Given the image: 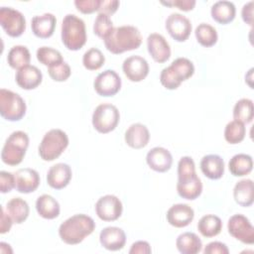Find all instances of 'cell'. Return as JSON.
Instances as JSON below:
<instances>
[{
    "instance_id": "cell-1",
    "label": "cell",
    "mask_w": 254,
    "mask_h": 254,
    "mask_svg": "<svg viewBox=\"0 0 254 254\" xmlns=\"http://www.w3.org/2000/svg\"><path fill=\"white\" fill-rule=\"evenodd\" d=\"M105 48L114 55L138 49L142 44L140 31L130 25L115 27L103 39Z\"/></svg>"
},
{
    "instance_id": "cell-2",
    "label": "cell",
    "mask_w": 254,
    "mask_h": 254,
    "mask_svg": "<svg viewBox=\"0 0 254 254\" xmlns=\"http://www.w3.org/2000/svg\"><path fill=\"white\" fill-rule=\"evenodd\" d=\"M95 229L94 220L83 213L74 214L64 220L59 227L62 241L68 245H75L83 241Z\"/></svg>"
},
{
    "instance_id": "cell-3",
    "label": "cell",
    "mask_w": 254,
    "mask_h": 254,
    "mask_svg": "<svg viewBox=\"0 0 254 254\" xmlns=\"http://www.w3.org/2000/svg\"><path fill=\"white\" fill-rule=\"evenodd\" d=\"M62 42L69 51H78L86 43V29L82 19L74 14L64 16L62 23Z\"/></svg>"
},
{
    "instance_id": "cell-4",
    "label": "cell",
    "mask_w": 254,
    "mask_h": 254,
    "mask_svg": "<svg viewBox=\"0 0 254 254\" xmlns=\"http://www.w3.org/2000/svg\"><path fill=\"white\" fill-rule=\"evenodd\" d=\"M29 146V136L24 131H14L7 138L1 152L3 163L9 166L19 165Z\"/></svg>"
},
{
    "instance_id": "cell-5",
    "label": "cell",
    "mask_w": 254,
    "mask_h": 254,
    "mask_svg": "<svg viewBox=\"0 0 254 254\" xmlns=\"http://www.w3.org/2000/svg\"><path fill=\"white\" fill-rule=\"evenodd\" d=\"M67 146L66 133L61 129H51L44 135L39 145V155L44 161H54L63 154Z\"/></svg>"
},
{
    "instance_id": "cell-6",
    "label": "cell",
    "mask_w": 254,
    "mask_h": 254,
    "mask_svg": "<svg viewBox=\"0 0 254 254\" xmlns=\"http://www.w3.org/2000/svg\"><path fill=\"white\" fill-rule=\"evenodd\" d=\"M27 106L24 99L12 90L0 89V114L8 121H19L26 114Z\"/></svg>"
},
{
    "instance_id": "cell-7",
    "label": "cell",
    "mask_w": 254,
    "mask_h": 254,
    "mask_svg": "<svg viewBox=\"0 0 254 254\" xmlns=\"http://www.w3.org/2000/svg\"><path fill=\"white\" fill-rule=\"evenodd\" d=\"M120 120L118 108L110 103L99 104L92 114V125L94 129L102 134L113 131Z\"/></svg>"
},
{
    "instance_id": "cell-8",
    "label": "cell",
    "mask_w": 254,
    "mask_h": 254,
    "mask_svg": "<svg viewBox=\"0 0 254 254\" xmlns=\"http://www.w3.org/2000/svg\"><path fill=\"white\" fill-rule=\"evenodd\" d=\"M0 25L8 36L17 38L26 30V19L24 15L16 9L11 7H1Z\"/></svg>"
},
{
    "instance_id": "cell-9",
    "label": "cell",
    "mask_w": 254,
    "mask_h": 254,
    "mask_svg": "<svg viewBox=\"0 0 254 254\" xmlns=\"http://www.w3.org/2000/svg\"><path fill=\"white\" fill-rule=\"evenodd\" d=\"M229 234L244 244L254 243V228L249 219L243 214H234L228 219Z\"/></svg>"
},
{
    "instance_id": "cell-10",
    "label": "cell",
    "mask_w": 254,
    "mask_h": 254,
    "mask_svg": "<svg viewBox=\"0 0 254 254\" xmlns=\"http://www.w3.org/2000/svg\"><path fill=\"white\" fill-rule=\"evenodd\" d=\"M121 78L113 69L100 72L93 81V87L100 96L108 97L115 95L121 88Z\"/></svg>"
},
{
    "instance_id": "cell-11",
    "label": "cell",
    "mask_w": 254,
    "mask_h": 254,
    "mask_svg": "<svg viewBox=\"0 0 254 254\" xmlns=\"http://www.w3.org/2000/svg\"><path fill=\"white\" fill-rule=\"evenodd\" d=\"M123 211L121 200L113 194L101 196L95 203V212L103 221H114L118 219Z\"/></svg>"
},
{
    "instance_id": "cell-12",
    "label": "cell",
    "mask_w": 254,
    "mask_h": 254,
    "mask_svg": "<svg viewBox=\"0 0 254 254\" xmlns=\"http://www.w3.org/2000/svg\"><path fill=\"white\" fill-rule=\"evenodd\" d=\"M169 35L177 42H185L190 35L191 23L180 13H172L168 16L165 24Z\"/></svg>"
},
{
    "instance_id": "cell-13",
    "label": "cell",
    "mask_w": 254,
    "mask_h": 254,
    "mask_svg": "<svg viewBox=\"0 0 254 254\" xmlns=\"http://www.w3.org/2000/svg\"><path fill=\"white\" fill-rule=\"evenodd\" d=\"M122 69L126 77L133 82H139L149 73L148 62L140 56H131L124 60Z\"/></svg>"
},
{
    "instance_id": "cell-14",
    "label": "cell",
    "mask_w": 254,
    "mask_h": 254,
    "mask_svg": "<svg viewBox=\"0 0 254 254\" xmlns=\"http://www.w3.org/2000/svg\"><path fill=\"white\" fill-rule=\"evenodd\" d=\"M147 49L152 59L159 64L167 62L171 57L170 45L161 34L152 33L148 36Z\"/></svg>"
},
{
    "instance_id": "cell-15",
    "label": "cell",
    "mask_w": 254,
    "mask_h": 254,
    "mask_svg": "<svg viewBox=\"0 0 254 254\" xmlns=\"http://www.w3.org/2000/svg\"><path fill=\"white\" fill-rule=\"evenodd\" d=\"M15 189L21 193H30L35 191L40 185V176L34 169H19L14 173Z\"/></svg>"
},
{
    "instance_id": "cell-16",
    "label": "cell",
    "mask_w": 254,
    "mask_h": 254,
    "mask_svg": "<svg viewBox=\"0 0 254 254\" xmlns=\"http://www.w3.org/2000/svg\"><path fill=\"white\" fill-rule=\"evenodd\" d=\"M166 217L169 224L177 228H182L188 226L193 220L194 211L186 203H177L168 209Z\"/></svg>"
},
{
    "instance_id": "cell-17",
    "label": "cell",
    "mask_w": 254,
    "mask_h": 254,
    "mask_svg": "<svg viewBox=\"0 0 254 254\" xmlns=\"http://www.w3.org/2000/svg\"><path fill=\"white\" fill-rule=\"evenodd\" d=\"M146 162L153 171L165 173L171 169L173 157L167 149L163 147H154L147 153Z\"/></svg>"
},
{
    "instance_id": "cell-18",
    "label": "cell",
    "mask_w": 254,
    "mask_h": 254,
    "mask_svg": "<svg viewBox=\"0 0 254 254\" xmlns=\"http://www.w3.org/2000/svg\"><path fill=\"white\" fill-rule=\"evenodd\" d=\"M100 244L107 250L117 251L122 249L126 243V234L122 228L107 226L99 234Z\"/></svg>"
},
{
    "instance_id": "cell-19",
    "label": "cell",
    "mask_w": 254,
    "mask_h": 254,
    "mask_svg": "<svg viewBox=\"0 0 254 254\" xmlns=\"http://www.w3.org/2000/svg\"><path fill=\"white\" fill-rule=\"evenodd\" d=\"M71 176V169L67 164L58 163L49 169L47 183L55 190H62L69 184Z\"/></svg>"
},
{
    "instance_id": "cell-20",
    "label": "cell",
    "mask_w": 254,
    "mask_h": 254,
    "mask_svg": "<svg viewBox=\"0 0 254 254\" xmlns=\"http://www.w3.org/2000/svg\"><path fill=\"white\" fill-rule=\"evenodd\" d=\"M15 80L21 88L30 90L38 87L41 84L43 74L37 66L28 64L17 70Z\"/></svg>"
},
{
    "instance_id": "cell-21",
    "label": "cell",
    "mask_w": 254,
    "mask_h": 254,
    "mask_svg": "<svg viewBox=\"0 0 254 254\" xmlns=\"http://www.w3.org/2000/svg\"><path fill=\"white\" fill-rule=\"evenodd\" d=\"M57 19L52 13H44L43 15H37L32 18L31 28L34 35L41 39L50 38L56 28Z\"/></svg>"
},
{
    "instance_id": "cell-22",
    "label": "cell",
    "mask_w": 254,
    "mask_h": 254,
    "mask_svg": "<svg viewBox=\"0 0 254 254\" xmlns=\"http://www.w3.org/2000/svg\"><path fill=\"white\" fill-rule=\"evenodd\" d=\"M124 139L129 147L133 149H142L149 143L150 132L144 124L134 123L126 130Z\"/></svg>"
},
{
    "instance_id": "cell-23",
    "label": "cell",
    "mask_w": 254,
    "mask_h": 254,
    "mask_svg": "<svg viewBox=\"0 0 254 254\" xmlns=\"http://www.w3.org/2000/svg\"><path fill=\"white\" fill-rule=\"evenodd\" d=\"M200 170L206 178L218 180L224 174V161L220 156L215 154L205 155L200 161Z\"/></svg>"
},
{
    "instance_id": "cell-24",
    "label": "cell",
    "mask_w": 254,
    "mask_h": 254,
    "mask_svg": "<svg viewBox=\"0 0 254 254\" xmlns=\"http://www.w3.org/2000/svg\"><path fill=\"white\" fill-rule=\"evenodd\" d=\"M177 191L181 197L193 200L200 195L202 191V183L196 175L186 180H178Z\"/></svg>"
},
{
    "instance_id": "cell-25",
    "label": "cell",
    "mask_w": 254,
    "mask_h": 254,
    "mask_svg": "<svg viewBox=\"0 0 254 254\" xmlns=\"http://www.w3.org/2000/svg\"><path fill=\"white\" fill-rule=\"evenodd\" d=\"M233 197L236 203L240 206L248 207L252 205L254 200L253 181L250 179H244L237 182L233 189Z\"/></svg>"
},
{
    "instance_id": "cell-26",
    "label": "cell",
    "mask_w": 254,
    "mask_h": 254,
    "mask_svg": "<svg viewBox=\"0 0 254 254\" xmlns=\"http://www.w3.org/2000/svg\"><path fill=\"white\" fill-rule=\"evenodd\" d=\"M210 14L215 22L222 25H226L234 20L236 8L234 4L230 1H217L211 6Z\"/></svg>"
},
{
    "instance_id": "cell-27",
    "label": "cell",
    "mask_w": 254,
    "mask_h": 254,
    "mask_svg": "<svg viewBox=\"0 0 254 254\" xmlns=\"http://www.w3.org/2000/svg\"><path fill=\"white\" fill-rule=\"evenodd\" d=\"M36 209L40 216L45 219H54L60 215L59 201L50 194H42L36 200Z\"/></svg>"
},
{
    "instance_id": "cell-28",
    "label": "cell",
    "mask_w": 254,
    "mask_h": 254,
    "mask_svg": "<svg viewBox=\"0 0 254 254\" xmlns=\"http://www.w3.org/2000/svg\"><path fill=\"white\" fill-rule=\"evenodd\" d=\"M176 246L182 254H196L201 251L202 242L193 232H184L176 240Z\"/></svg>"
},
{
    "instance_id": "cell-29",
    "label": "cell",
    "mask_w": 254,
    "mask_h": 254,
    "mask_svg": "<svg viewBox=\"0 0 254 254\" xmlns=\"http://www.w3.org/2000/svg\"><path fill=\"white\" fill-rule=\"evenodd\" d=\"M6 211L14 223L21 224L29 216L30 207L26 200L21 197H13L6 204Z\"/></svg>"
},
{
    "instance_id": "cell-30",
    "label": "cell",
    "mask_w": 254,
    "mask_h": 254,
    "mask_svg": "<svg viewBox=\"0 0 254 254\" xmlns=\"http://www.w3.org/2000/svg\"><path fill=\"white\" fill-rule=\"evenodd\" d=\"M228 169L234 177H243L251 173L253 169V160L250 155L236 154L228 163Z\"/></svg>"
},
{
    "instance_id": "cell-31",
    "label": "cell",
    "mask_w": 254,
    "mask_h": 254,
    "mask_svg": "<svg viewBox=\"0 0 254 254\" xmlns=\"http://www.w3.org/2000/svg\"><path fill=\"white\" fill-rule=\"evenodd\" d=\"M197 229L203 237H214L221 232L222 221L217 215L206 214L199 219Z\"/></svg>"
},
{
    "instance_id": "cell-32",
    "label": "cell",
    "mask_w": 254,
    "mask_h": 254,
    "mask_svg": "<svg viewBox=\"0 0 254 254\" xmlns=\"http://www.w3.org/2000/svg\"><path fill=\"white\" fill-rule=\"evenodd\" d=\"M31 61V54L27 47L17 45L11 48L7 56L8 64L15 69H20L29 64Z\"/></svg>"
},
{
    "instance_id": "cell-33",
    "label": "cell",
    "mask_w": 254,
    "mask_h": 254,
    "mask_svg": "<svg viewBox=\"0 0 254 254\" xmlns=\"http://www.w3.org/2000/svg\"><path fill=\"white\" fill-rule=\"evenodd\" d=\"M170 69L174 73L175 77L183 82L194 73V65L187 58H178L169 65Z\"/></svg>"
},
{
    "instance_id": "cell-34",
    "label": "cell",
    "mask_w": 254,
    "mask_h": 254,
    "mask_svg": "<svg viewBox=\"0 0 254 254\" xmlns=\"http://www.w3.org/2000/svg\"><path fill=\"white\" fill-rule=\"evenodd\" d=\"M254 117L253 101L249 98L239 99L233 108V118L243 124H248L252 122Z\"/></svg>"
},
{
    "instance_id": "cell-35",
    "label": "cell",
    "mask_w": 254,
    "mask_h": 254,
    "mask_svg": "<svg viewBox=\"0 0 254 254\" xmlns=\"http://www.w3.org/2000/svg\"><path fill=\"white\" fill-rule=\"evenodd\" d=\"M194 35L198 44L206 48L214 46L218 39V35L215 28L206 23L199 24L195 28Z\"/></svg>"
},
{
    "instance_id": "cell-36",
    "label": "cell",
    "mask_w": 254,
    "mask_h": 254,
    "mask_svg": "<svg viewBox=\"0 0 254 254\" xmlns=\"http://www.w3.org/2000/svg\"><path fill=\"white\" fill-rule=\"evenodd\" d=\"M246 128L245 125L239 121L232 120L228 122L224 129V138L229 144H238L245 138Z\"/></svg>"
},
{
    "instance_id": "cell-37",
    "label": "cell",
    "mask_w": 254,
    "mask_h": 254,
    "mask_svg": "<svg viewBox=\"0 0 254 254\" xmlns=\"http://www.w3.org/2000/svg\"><path fill=\"white\" fill-rule=\"evenodd\" d=\"M105 63V57L102 52L96 48L87 50L82 57L83 66L88 70L99 69Z\"/></svg>"
},
{
    "instance_id": "cell-38",
    "label": "cell",
    "mask_w": 254,
    "mask_h": 254,
    "mask_svg": "<svg viewBox=\"0 0 254 254\" xmlns=\"http://www.w3.org/2000/svg\"><path fill=\"white\" fill-rule=\"evenodd\" d=\"M37 60L44 65L51 66L53 64L64 62L62 54L51 47H41L37 50Z\"/></svg>"
},
{
    "instance_id": "cell-39",
    "label": "cell",
    "mask_w": 254,
    "mask_h": 254,
    "mask_svg": "<svg viewBox=\"0 0 254 254\" xmlns=\"http://www.w3.org/2000/svg\"><path fill=\"white\" fill-rule=\"evenodd\" d=\"M113 28V23L109 16L101 13L96 16L93 24V32L97 37L103 40L112 31Z\"/></svg>"
},
{
    "instance_id": "cell-40",
    "label": "cell",
    "mask_w": 254,
    "mask_h": 254,
    "mask_svg": "<svg viewBox=\"0 0 254 254\" xmlns=\"http://www.w3.org/2000/svg\"><path fill=\"white\" fill-rule=\"evenodd\" d=\"M48 72L51 78L55 81H65L71 73L70 66L64 61L48 67Z\"/></svg>"
},
{
    "instance_id": "cell-41",
    "label": "cell",
    "mask_w": 254,
    "mask_h": 254,
    "mask_svg": "<svg viewBox=\"0 0 254 254\" xmlns=\"http://www.w3.org/2000/svg\"><path fill=\"white\" fill-rule=\"evenodd\" d=\"M196 175L195 165L192 158L182 157L178 163V180H186Z\"/></svg>"
},
{
    "instance_id": "cell-42",
    "label": "cell",
    "mask_w": 254,
    "mask_h": 254,
    "mask_svg": "<svg viewBox=\"0 0 254 254\" xmlns=\"http://www.w3.org/2000/svg\"><path fill=\"white\" fill-rule=\"evenodd\" d=\"M160 81L164 87H166L167 89H170V90L177 89L182 83L175 77L174 73L172 72V70L170 69L169 66L163 68V70L161 71Z\"/></svg>"
},
{
    "instance_id": "cell-43",
    "label": "cell",
    "mask_w": 254,
    "mask_h": 254,
    "mask_svg": "<svg viewBox=\"0 0 254 254\" xmlns=\"http://www.w3.org/2000/svg\"><path fill=\"white\" fill-rule=\"evenodd\" d=\"M76 9L83 14H91L98 11L100 0H75Z\"/></svg>"
},
{
    "instance_id": "cell-44",
    "label": "cell",
    "mask_w": 254,
    "mask_h": 254,
    "mask_svg": "<svg viewBox=\"0 0 254 254\" xmlns=\"http://www.w3.org/2000/svg\"><path fill=\"white\" fill-rule=\"evenodd\" d=\"M15 188V177L14 174L1 171L0 172V191L2 193H6L12 190Z\"/></svg>"
},
{
    "instance_id": "cell-45",
    "label": "cell",
    "mask_w": 254,
    "mask_h": 254,
    "mask_svg": "<svg viewBox=\"0 0 254 254\" xmlns=\"http://www.w3.org/2000/svg\"><path fill=\"white\" fill-rule=\"evenodd\" d=\"M161 4L169 7H177L183 11H190L195 6L194 0H172V1H161Z\"/></svg>"
},
{
    "instance_id": "cell-46",
    "label": "cell",
    "mask_w": 254,
    "mask_h": 254,
    "mask_svg": "<svg viewBox=\"0 0 254 254\" xmlns=\"http://www.w3.org/2000/svg\"><path fill=\"white\" fill-rule=\"evenodd\" d=\"M119 5H120V2L117 0H100L98 12L101 14L110 16L117 11Z\"/></svg>"
},
{
    "instance_id": "cell-47",
    "label": "cell",
    "mask_w": 254,
    "mask_h": 254,
    "mask_svg": "<svg viewBox=\"0 0 254 254\" xmlns=\"http://www.w3.org/2000/svg\"><path fill=\"white\" fill-rule=\"evenodd\" d=\"M203 253L204 254H228L229 249L222 242L212 241L204 247Z\"/></svg>"
},
{
    "instance_id": "cell-48",
    "label": "cell",
    "mask_w": 254,
    "mask_h": 254,
    "mask_svg": "<svg viewBox=\"0 0 254 254\" xmlns=\"http://www.w3.org/2000/svg\"><path fill=\"white\" fill-rule=\"evenodd\" d=\"M152 252L151 246L147 241H136L131 245L129 250L130 254H150Z\"/></svg>"
},
{
    "instance_id": "cell-49",
    "label": "cell",
    "mask_w": 254,
    "mask_h": 254,
    "mask_svg": "<svg viewBox=\"0 0 254 254\" xmlns=\"http://www.w3.org/2000/svg\"><path fill=\"white\" fill-rule=\"evenodd\" d=\"M253 4H254L253 1H250L244 4L241 11V16L243 21L249 26H252L253 24Z\"/></svg>"
},
{
    "instance_id": "cell-50",
    "label": "cell",
    "mask_w": 254,
    "mask_h": 254,
    "mask_svg": "<svg viewBox=\"0 0 254 254\" xmlns=\"http://www.w3.org/2000/svg\"><path fill=\"white\" fill-rule=\"evenodd\" d=\"M13 220L12 218L9 216V214L7 212H5L4 207L1 206V223H0V233L4 234L6 232H9V230L11 229Z\"/></svg>"
}]
</instances>
